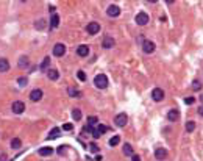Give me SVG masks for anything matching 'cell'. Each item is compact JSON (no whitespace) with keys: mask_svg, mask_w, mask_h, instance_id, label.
<instances>
[{"mask_svg":"<svg viewBox=\"0 0 203 161\" xmlns=\"http://www.w3.org/2000/svg\"><path fill=\"white\" fill-rule=\"evenodd\" d=\"M81 110H78V108H73L72 110V118H73V121H80L81 119Z\"/></svg>","mask_w":203,"mask_h":161,"instance_id":"25","label":"cell"},{"mask_svg":"<svg viewBox=\"0 0 203 161\" xmlns=\"http://www.w3.org/2000/svg\"><path fill=\"white\" fill-rule=\"evenodd\" d=\"M38 153H39L41 156H50V155L53 153V149H52V147H41V149L38 150Z\"/></svg>","mask_w":203,"mask_h":161,"instance_id":"19","label":"cell"},{"mask_svg":"<svg viewBox=\"0 0 203 161\" xmlns=\"http://www.w3.org/2000/svg\"><path fill=\"white\" fill-rule=\"evenodd\" d=\"M64 53H66V46H64V44H61V42L55 44V47H53V55L58 56V58H61Z\"/></svg>","mask_w":203,"mask_h":161,"instance_id":"5","label":"cell"},{"mask_svg":"<svg viewBox=\"0 0 203 161\" xmlns=\"http://www.w3.org/2000/svg\"><path fill=\"white\" fill-rule=\"evenodd\" d=\"M194 102H195V97H186V99H184V103L186 105H192Z\"/></svg>","mask_w":203,"mask_h":161,"instance_id":"36","label":"cell"},{"mask_svg":"<svg viewBox=\"0 0 203 161\" xmlns=\"http://www.w3.org/2000/svg\"><path fill=\"white\" fill-rule=\"evenodd\" d=\"M63 130H64V131H70V130H73V124H64V125H63Z\"/></svg>","mask_w":203,"mask_h":161,"instance_id":"35","label":"cell"},{"mask_svg":"<svg viewBox=\"0 0 203 161\" xmlns=\"http://www.w3.org/2000/svg\"><path fill=\"white\" fill-rule=\"evenodd\" d=\"M67 94H69L70 97H75V99H80V97H81V92L78 91L77 88H72V86L67 88Z\"/></svg>","mask_w":203,"mask_h":161,"instance_id":"17","label":"cell"},{"mask_svg":"<svg viewBox=\"0 0 203 161\" xmlns=\"http://www.w3.org/2000/svg\"><path fill=\"white\" fill-rule=\"evenodd\" d=\"M155 49H156V46H155V42H153V41L145 39V41L142 42V50H144V53H153V52H155Z\"/></svg>","mask_w":203,"mask_h":161,"instance_id":"4","label":"cell"},{"mask_svg":"<svg viewBox=\"0 0 203 161\" xmlns=\"http://www.w3.org/2000/svg\"><path fill=\"white\" fill-rule=\"evenodd\" d=\"M124 155H127V156H133L134 155V152H133V147H131V144H124Z\"/></svg>","mask_w":203,"mask_h":161,"instance_id":"22","label":"cell"},{"mask_svg":"<svg viewBox=\"0 0 203 161\" xmlns=\"http://www.w3.org/2000/svg\"><path fill=\"white\" fill-rule=\"evenodd\" d=\"M17 85H19L21 88H25L27 85H28V78H27V77H21V78H17Z\"/></svg>","mask_w":203,"mask_h":161,"instance_id":"29","label":"cell"},{"mask_svg":"<svg viewBox=\"0 0 203 161\" xmlns=\"http://www.w3.org/2000/svg\"><path fill=\"white\" fill-rule=\"evenodd\" d=\"M155 158L158 159V161L166 159V158H167V150H166V149H163V147L156 149V150H155Z\"/></svg>","mask_w":203,"mask_h":161,"instance_id":"12","label":"cell"},{"mask_svg":"<svg viewBox=\"0 0 203 161\" xmlns=\"http://www.w3.org/2000/svg\"><path fill=\"white\" fill-rule=\"evenodd\" d=\"M49 64H50V58L49 56H45L41 63V70H44V72H47L49 70Z\"/></svg>","mask_w":203,"mask_h":161,"instance_id":"24","label":"cell"},{"mask_svg":"<svg viewBox=\"0 0 203 161\" xmlns=\"http://www.w3.org/2000/svg\"><path fill=\"white\" fill-rule=\"evenodd\" d=\"M198 114H200V116H203V105L198 108Z\"/></svg>","mask_w":203,"mask_h":161,"instance_id":"39","label":"cell"},{"mask_svg":"<svg viewBox=\"0 0 203 161\" xmlns=\"http://www.w3.org/2000/svg\"><path fill=\"white\" fill-rule=\"evenodd\" d=\"M131 161H141V156L139 155H133L131 156Z\"/></svg>","mask_w":203,"mask_h":161,"instance_id":"38","label":"cell"},{"mask_svg":"<svg viewBox=\"0 0 203 161\" xmlns=\"http://www.w3.org/2000/svg\"><path fill=\"white\" fill-rule=\"evenodd\" d=\"M94 131V128L91 127V125H85V127L81 128V135H88V133H92Z\"/></svg>","mask_w":203,"mask_h":161,"instance_id":"31","label":"cell"},{"mask_svg":"<svg viewBox=\"0 0 203 161\" xmlns=\"http://www.w3.org/2000/svg\"><path fill=\"white\" fill-rule=\"evenodd\" d=\"M22 146V141L19 138H13L11 139V149H21Z\"/></svg>","mask_w":203,"mask_h":161,"instance_id":"26","label":"cell"},{"mask_svg":"<svg viewBox=\"0 0 203 161\" xmlns=\"http://www.w3.org/2000/svg\"><path fill=\"white\" fill-rule=\"evenodd\" d=\"M30 99L33 102H39L42 99V91H41V89H33V91L30 92Z\"/></svg>","mask_w":203,"mask_h":161,"instance_id":"14","label":"cell"},{"mask_svg":"<svg viewBox=\"0 0 203 161\" xmlns=\"http://www.w3.org/2000/svg\"><path fill=\"white\" fill-rule=\"evenodd\" d=\"M13 111L16 113V114H22L24 111H25V103L24 102H21V100H16L14 103H13Z\"/></svg>","mask_w":203,"mask_h":161,"instance_id":"9","label":"cell"},{"mask_svg":"<svg viewBox=\"0 0 203 161\" xmlns=\"http://www.w3.org/2000/svg\"><path fill=\"white\" fill-rule=\"evenodd\" d=\"M167 119H169L170 122H177V121L180 119V111H178L177 108L170 110V111L167 113Z\"/></svg>","mask_w":203,"mask_h":161,"instance_id":"13","label":"cell"},{"mask_svg":"<svg viewBox=\"0 0 203 161\" xmlns=\"http://www.w3.org/2000/svg\"><path fill=\"white\" fill-rule=\"evenodd\" d=\"M98 124V118H95V116H89L88 118V125H91V127H94V125Z\"/></svg>","mask_w":203,"mask_h":161,"instance_id":"30","label":"cell"},{"mask_svg":"<svg viewBox=\"0 0 203 161\" xmlns=\"http://www.w3.org/2000/svg\"><path fill=\"white\" fill-rule=\"evenodd\" d=\"M47 75H49L50 80H58V78H60V74H58L56 69H49V70H47Z\"/></svg>","mask_w":203,"mask_h":161,"instance_id":"23","label":"cell"},{"mask_svg":"<svg viewBox=\"0 0 203 161\" xmlns=\"http://www.w3.org/2000/svg\"><path fill=\"white\" fill-rule=\"evenodd\" d=\"M114 44H116L114 38H111V36H105V38H103V41H102V47L106 49V50H109V49H113V47H114Z\"/></svg>","mask_w":203,"mask_h":161,"instance_id":"8","label":"cell"},{"mask_svg":"<svg viewBox=\"0 0 203 161\" xmlns=\"http://www.w3.org/2000/svg\"><path fill=\"white\" fill-rule=\"evenodd\" d=\"M200 100H201V103H203V95H201V97H200Z\"/></svg>","mask_w":203,"mask_h":161,"instance_id":"41","label":"cell"},{"mask_svg":"<svg viewBox=\"0 0 203 161\" xmlns=\"http://www.w3.org/2000/svg\"><path fill=\"white\" fill-rule=\"evenodd\" d=\"M106 14H108L109 17H117L119 14H121V8H119L117 5H111V6H108Z\"/></svg>","mask_w":203,"mask_h":161,"instance_id":"11","label":"cell"},{"mask_svg":"<svg viewBox=\"0 0 203 161\" xmlns=\"http://www.w3.org/2000/svg\"><path fill=\"white\" fill-rule=\"evenodd\" d=\"M60 135H61V128L55 127V128H52V130H50V133H49L47 139H56V138H58Z\"/></svg>","mask_w":203,"mask_h":161,"instance_id":"18","label":"cell"},{"mask_svg":"<svg viewBox=\"0 0 203 161\" xmlns=\"http://www.w3.org/2000/svg\"><path fill=\"white\" fill-rule=\"evenodd\" d=\"M152 99L155 102H161L164 99V91H163L161 88H155L153 91H152Z\"/></svg>","mask_w":203,"mask_h":161,"instance_id":"7","label":"cell"},{"mask_svg":"<svg viewBox=\"0 0 203 161\" xmlns=\"http://www.w3.org/2000/svg\"><path fill=\"white\" fill-rule=\"evenodd\" d=\"M95 161H102V155H97L95 156Z\"/></svg>","mask_w":203,"mask_h":161,"instance_id":"40","label":"cell"},{"mask_svg":"<svg viewBox=\"0 0 203 161\" xmlns=\"http://www.w3.org/2000/svg\"><path fill=\"white\" fill-rule=\"evenodd\" d=\"M119 142H121V136H117V135H116V136H113L111 139L108 141V144L111 146V147H116V146L119 144Z\"/></svg>","mask_w":203,"mask_h":161,"instance_id":"27","label":"cell"},{"mask_svg":"<svg viewBox=\"0 0 203 161\" xmlns=\"http://www.w3.org/2000/svg\"><path fill=\"white\" fill-rule=\"evenodd\" d=\"M128 122V116L125 113H121V114H117L116 116V119H114V124L117 125V127H125Z\"/></svg>","mask_w":203,"mask_h":161,"instance_id":"3","label":"cell"},{"mask_svg":"<svg viewBox=\"0 0 203 161\" xmlns=\"http://www.w3.org/2000/svg\"><path fill=\"white\" fill-rule=\"evenodd\" d=\"M10 69V61L6 58H0V72H8Z\"/></svg>","mask_w":203,"mask_h":161,"instance_id":"16","label":"cell"},{"mask_svg":"<svg viewBox=\"0 0 203 161\" xmlns=\"http://www.w3.org/2000/svg\"><path fill=\"white\" fill-rule=\"evenodd\" d=\"M89 152H92V153H97L98 152V146L95 144V142H91L89 144Z\"/></svg>","mask_w":203,"mask_h":161,"instance_id":"34","label":"cell"},{"mask_svg":"<svg viewBox=\"0 0 203 161\" xmlns=\"http://www.w3.org/2000/svg\"><path fill=\"white\" fill-rule=\"evenodd\" d=\"M28 66H30L28 56H21V58H19V67H21V69H27Z\"/></svg>","mask_w":203,"mask_h":161,"instance_id":"21","label":"cell"},{"mask_svg":"<svg viewBox=\"0 0 203 161\" xmlns=\"http://www.w3.org/2000/svg\"><path fill=\"white\" fill-rule=\"evenodd\" d=\"M149 21H150V17H149V14H147L145 11H141V13L136 14V24L137 25H147Z\"/></svg>","mask_w":203,"mask_h":161,"instance_id":"2","label":"cell"},{"mask_svg":"<svg viewBox=\"0 0 203 161\" xmlns=\"http://www.w3.org/2000/svg\"><path fill=\"white\" fill-rule=\"evenodd\" d=\"M194 130H195V122H194V121H188L186 122V131L188 133H192Z\"/></svg>","mask_w":203,"mask_h":161,"instance_id":"28","label":"cell"},{"mask_svg":"<svg viewBox=\"0 0 203 161\" xmlns=\"http://www.w3.org/2000/svg\"><path fill=\"white\" fill-rule=\"evenodd\" d=\"M192 89H194V91H200V89H201V83L198 82V80H194V82H192Z\"/></svg>","mask_w":203,"mask_h":161,"instance_id":"32","label":"cell"},{"mask_svg":"<svg viewBox=\"0 0 203 161\" xmlns=\"http://www.w3.org/2000/svg\"><path fill=\"white\" fill-rule=\"evenodd\" d=\"M108 130V127L106 125H103V124H98V127L97 128H94V131H92V138L94 139H98L102 135H103V133Z\"/></svg>","mask_w":203,"mask_h":161,"instance_id":"6","label":"cell"},{"mask_svg":"<svg viewBox=\"0 0 203 161\" xmlns=\"http://www.w3.org/2000/svg\"><path fill=\"white\" fill-rule=\"evenodd\" d=\"M86 31H88L89 34H97V33L100 31V24H97V22H91V24H88Z\"/></svg>","mask_w":203,"mask_h":161,"instance_id":"10","label":"cell"},{"mask_svg":"<svg viewBox=\"0 0 203 161\" xmlns=\"http://www.w3.org/2000/svg\"><path fill=\"white\" fill-rule=\"evenodd\" d=\"M77 53H78V56H81V58H86L88 55H89V47L88 46H80L78 49H77Z\"/></svg>","mask_w":203,"mask_h":161,"instance_id":"15","label":"cell"},{"mask_svg":"<svg viewBox=\"0 0 203 161\" xmlns=\"http://www.w3.org/2000/svg\"><path fill=\"white\" fill-rule=\"evenodd\" d=\"M44 24H45V22H44L42 19L38 21V22H36V28H38V30H42V28H44Z\"/></svg>","mask_w":203,"mask_h":161,"instance_id":"37","label":"cell"},{"mask_svg":"<svg viewBox=\"0 0 203 161\" xmlns=\"http://www.w3.org/2000/svg\"><path fill=\"white\" fill-rule=\"evenodd\" d=\"M77 77L80 82H86V74H85V70H78L77 72Z\"/></svg>","mask_w":203,"mask_h":161,"instance_id":"33","label":"cell"},{"mask_svg":"<svg viewBox=\"0 0 203 161\" xmlns=\"http://www.w3.org/2000/svg\"><path fill=\"white\" fill-rule=\"evenodd\" d=\"M94 85H95L98 89H105V88L108 86V77H106L105 74H98V75H95V78H94Z\"/></svg>","mask_w":203,"mask_h":161,"instance_id":"1","label":"cell"},{"mask_svg":"<svg viewBox=\"0 0 203 161\" xmlns=\"http://www.w3.org/2000/svg\"><path fill=\"white\" fill-rule=\"evenodd\" d=\"M58 25H60V16L56 13H53L52 17H50V27H52V28H56Z\"/></svg>","mask_w":203,"mask_h":161,"instance_id":"20","label":"cell"}]
</instances>
